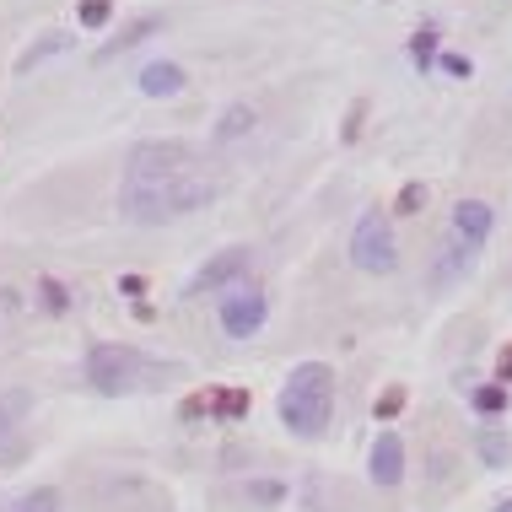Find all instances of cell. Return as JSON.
<instances>
[{
  "label": "cell",
  "mask_w": 512,
  "mask_h": 512,
  "mask_svg": "<svg viewBox=\"0 0 512 512\" xmlns=\"http://www.w3.org/2000/svg\"><path fill=\"white\" fill-rule=\"evenodd\" d=\"M6 512H60V491H54V486H33L27 496H17Z\"/></svg>",
  "instance_id": "cell-22"
},
{
  "label": "cell",
  "mask_w": 512,
  "mask_h": 512,
  "mask_svg": "<svg viewBox=\"0 0 512 512\" xmlns=\"http://www.w3.org/2000/svg\"><path fill=\"white\" fill-rule=\"evenodd\" d=\"M27 410H33V394H27V389L0 394V437H6V432H17V421H22Z\"/></svg>",
  "instance_id": "cell-20"
},
{
  "label": "cell",
  "mask_w": 512,
  "mask_h": 512,
  "mask_svg": "<svg viewBox=\"0 0 512 512\" xmlns=\"http://www.w3.org/2000/svg\"><path fill=\"white\" fill-rule=\"evenodd\" d=\"M351 265L362 275H394L399 270V238L383 211H362L351 227Z\"/></svg>",
  "instance_id": "cell-4"
},
{
  "label": "cell",
  "mask_w": 512,
  "mask_h": 512,
  "mask_svg": "<svg viewBox=\"0 0 512 512\" xmlns=\"http://www.w3.org/2000/svg\"><path fill=\"white\" fill-rule=\"evenodd\" d=\"M275 415L292 437H324L329 421H335V367L329 362H297L281 383V399H275Z\"/></svg>",
  "instance_id": "cell-2"
},
{
  "label": "cell",
  "mask_w": 512,
  "mask_h": 512,
  "mask_svg": "<svg viewBox=\"0 0 512 512\" xmlns=\"http://www.w3.org/2000/svg\"><path fill=\"white\" fill-rule=\"evenodd\" d=\"M151 33H162V17H135L124 33H114L108 44L98 49V60H114V54H124V49H135V44H146Z\"/></svg>",
  "instance_id": "cell-14"
},
{
  "label": "cell",
  "mask_w": 512,
  "mask_h": 512,
  "mask_svg": "<svg viewBox=\"0 0 512 512\" xmlns=\"http://www.w3.org/2000/svg\"><path fill=\"white\" fill-rule=\"evenodd\" d=\"M248 265H254V254H248V248H221V254H211L195 270L189 292H221V286H232V281H248Z\"/></svg>",
  "instance_id": "cell-8"
},
{
  "label": "cell",
  "mask_w": 512,
  "mask_h": 512,
  "mask_svg": "<svg viewBox=\"0 0 512 512\" xmlns=\"http://www.w3.org/2000/svg\"><path fill=\"white\" fill-rule=\"evenodd\" d=\"M475 453H480L491 469H507V464H512V437H507L496 421H486V426L475 432Z\"/></svg>",
  "instance_id": "cell-13"
},
{
  "label": "cell",
  "mask_w": 512,
  "mask_h": 512,
  "mask_svg": "<svg viewBox=\"0 0 512 512\" xmlns=\"http://www.w3.org/2000/svg\"><path fill=\"white\" fill-rule=\"evenodd\" d=\"M286 496V486H275V480H254V486H248V502H259V507H275Z\"/></svg>",
  "instance_id": "cell-26"
},
{
  "label": "cell",
  "mask_w": 512,
  "mask_h": 512,
  "mask_svg": "<svg viewBox=\"0 0 512 512\" xmlns=\"http://www.w3.org/2000/svg\"><path fill=\"white\" fill-rule=\"evenodd\" d=\"M178 415H184V421H200V415H211V389H205V394H189L184 405H178Z\"/></svg>",
  "instance_id": "cell-27"
},
{
  "label": "cell",
  "mask_w": 512,
  "mask_h": 512,
  "mask_svg": "<svg viewBox=\"0 0 512 512\" xmlns=\"http://www.w3.org/2000/svg\"><path fill=\"white\" fill-rule=\"evenodd\" d=\"M38 308H44L49 318H65V313H71V292H65V281L38 275Z\"/></svg>",
  "instance_id": "cell-18"
},
{
  "label": "cell",
  "mask_w": 512,
  "mask_h": 512,
  "mask_svg": "<svg viewBox=\"0 0 512 512\" xmlns=\"http://www.w3.org/2000/svg\"><path fill=\"white\" fill-rule=\"evenodd\" d=\"M491 512H512V496H502V502H496Z\"/></svg>",
  "instance_id": "cell-31"
},
{
  "label": "cell",
  "mask_w": 512,
  "mask_h": 512,
  "mask_svg": "<svg viewBox=\"0 0 512 512\" xmlns=\"http://www.w3.org/2000/svg\"><path fill=\"white\" fill-rule=\"evenodd\" d=\"M362 119H367V103L356 98V103H351V114L340 119V141H345V146H351V141H362Z\"/></svg>",
  "instance_id": "cell-25"
},
{
  "label": "cell",
  "mask_w": 512,
  "mask_h": 512,
  "mask_svg": "<svg viewBox=\"0 0 512 512\" xmlns=\"http://www.w3.org/2000/svg\"><path fill=\"white\" fill-rule=\"evenodd\" d=\"M491 227H496V211H491L486 200H459V205H453V238H459V243L486 248Z\"/></svg>",
  "instance_id": "cell-10"
},
{
  "label": "cell",
  "mask_w": 512,
  "mask_h": 512,
  "mask_svg": "<svg viewBox=\"0 0 512 512\" xmlns=\"http://www.w3.org/2000/svg\"><path fill=\"white\" fill-rule=\"evenodd\" d=\"M475 254H480V248H469V243H459V238H448V243H442V254H437L432 286H453L469 265H475Z\"/></svg>",
  "instance_id": "cell-12"
},
{
  "label": "cell",
  "mask_w": 512,
  "mask_h": 512,
  "mask_svg": "<svg viewBox=\"0 0 512 512\" xmlns=\"http://www.w3.org/2000/svg\"><path fill=\"white\" fill-rule=\"evenodd\" d=\"M496 383H512V345L496 351Z\"/></svg>",
  "instance_id": "cell-30"
},
{
  "label": "cell",
  "mask_w": 512,
  "mask_h": 512,
  "mask_svg": "<svg viewBox=\"0 0 512 512\" xmlns=\"http://www.w3.org/2000/svg\"><path fill=\"white\" fill-rule=\"evenodd\" d=\"M437 60H442V71H448L453 81H464V76H475V65H469V60H464V54H437Z\"/></svg>",
  "instance_id": "cell-28"
},
{
  "label": "cell",
  "mask_w": 512,
  "mask_h": 512,
  "mask_svg": "<svg viewBox=\"0 0 512 512\" xmlns=\"http://www.w3.org/2000/svg\"><path fill=\"white\" fill-rule=\"evenodd\" d=\"M367 480L372 486H383V491H394L399 480H405V437L394 432H378L372 437V453H367Z\"/></svg>",
  "instance_id": "cell-7"
},
{
  "label": "cell",
  "mask_w": 512,
  "mask_h": 512,
  "mask_svg": "<svg viewBox=\"0 0 512 512\" xmlns=\"http://www.w3.org/2000/svg\"><path fill=\"white\" fill-rule=\"evenodd\" d=\"M65 49H71V33H44V38H38V44H33V49H27L22 60H17V76H33L38 65L54 60V54H65Z\"/></svg>",
  "instance_id": "cell-15"
},
{
  "label": "cell",
  "mask_w": 512,
  "mask_h": 512,
  "mask_svg": "<svg viewBox=\"0 0 512 512\" xmlns=\"http://www.w3.org/2000/svg\"><path fill=\"white\" fill-rule=\"evenodd\" d=\"M437 44H442L437 27H415V33H410V60H415V71H432V60L442 54Z\"/></svg>",
  "instance_id": "cell-19"
},
{
  "label": "cell",
  "mask_w": 512,
  "mask_h": 512,
  "mask_svg": "<svg viewBox=\"0 0 512 512\" xmlns=\"http://www.w3.org/2000/svg\"><path fill=\"white\" fill-rule=\"evenodd\" d=\"M119 292L130 297V302H141L146 297V275H119Z\"/></svg>",
  "instance_id": "cell-29"
},
{
  "label": "cell",
  "mask_w": 512,
  "mask_h": 512,
  "mask_svg": "<svg viewBox=\"0 0 512 512\" xmlns=\"http://www.w3.org/2000/svg\"><path fill=\"white\" fill-rule=\"evenodd\" d=\"M221 189L227 184H221L216 173H205L200 162L157 173V178H124L119 184V216L141 221V227H162V221L195 216V211H205V205H216Z\"/></svg>",
  "instance_id": "cell-1"
},
{
  "label": "cell",
  "mask_w": 512,
  "mask_h": 512,
  "mask_svg": "<svg viewBox=\"0 0 512 512\" xmlns=\"http://www.w3.org/2000/svg\"><path fill=\"white\" fill-rule=\"evenodd\" d=\"M248 130H259L254 103H232V108H221V119L211 124V146H238Z\"/></svg>",
  "instance_id": "cell-11"
},
{
  "label": "cell",
  "mask_w": 512,
  "mask_h": 512,
  "mask_svg": "<svg viewBox=\"0 0 512 512\" xmlns=\"http://www.w3.org/2000/svg\"><path fill=\"white\" fill-rule=\"evenodd\" d=\"M178 378V367H162L151 362L146 351H135V345H119V340H98L87 345V383L108 399L119 394H135V389H151V383H168Z\"/></svg>",
  "instance_id": "cell-3"
},
{
  "label": "cell",
  "mask_w": 512,
  "mask_h": 512,
  "mask_svg": "<svg viewBox=\"0 0 512 512\" xmlns=\"http://www.w3.org/2000/svg\"><path fill=\"white\" fill-rule=\"evenodd\" d=\"M189 162H200V151L184 146V141H141V146H130L124 178H157V173L189 168Z\"/></svg>",
  "instance_id": "cell-6"
},
{
  "label": "cell",
  "mask_w": 512,
  "mask_h": 512,
  "mask_svg": "<svg viewBox=\"0 0 512 512\" xmlns=\"http://www.w3.org/2000/svg\"><path fill=\"white\" fill-rule=\"evenodd\" d=\"M248 405H254V399H248V389H238V383L211 389V415H216V421H243Z\"/></svg>",
  "instance_id": "cell-16"
},
{
  "label": "cell",
  "mask_w": 512,
  "mask_h": 512,
  "mask_svg": "<svg viewBox=\"0 0 512 512\" xmlns=\"http://www.w3.org/2000/svg\"><path fill=\"white\" fill-rule=\"evenodd\" d=\"M216 318H221V329H227L232 340H254L259 329H265V318H270V302L254 281H232V286L216 292Z\"/></svg>",
  "instance_id": "cell-5"
},
{
  "label": "cell",
  "mask_w": 512,
  "mask_h": 512,
  "mask_svg": "<svg viewBox=\"0 0 512 512\" xmlns=\"http://www.w3.org/2000/svg\"><path fill=\"white\" fill-rule=\"evenodd\" d=\"M135 87H141V98H151V103H168V98H178V92L189 87V76H184L178 60H151V65H141Z\"/></svg>",
  "instance_id": "cell-9"
},
{
  "label": "cell",
  "mask_w": 512,
  "mask_h": 512,
  "mask_svg": "<svg viewBox=\"0 0 512 512\" xmlns=\"http://www.w3.org/2000/svg\"><path fill=\"white\" fill-rule=\"evenodd\" d=\"M421 205H426V184L415 178V184H405V189L394 195V211H389V216H421Z\"/></svg>",
  "instance_id": "cell-23"
},
{
  "label": "cell",
  "mask_w": 512,
  "mask_h": 512,
  "mask_svg": "<svg viewBox=\"0 0 512 512\" xmlns=\"http://www.w3.org/2000/svg\"><path fill=\"white\" fill-rule=\"evenodd\" d=\"M108 17H114V0H81V6H76L81 27H108Z\"/></svg>",
  "instance_id": "cell-24"
},
{
  "label": "cell",
  "mask_w": 512,
  "mask_h": 512,
  "mask_svg": "<svg viewBox=\"0 0 512 512\" xmlns=\"http://www.w3.org/2000/svg\"><path fill=\"white\" fill-rule=\"evenodd\" d=\"M405 405H410V389L405 383H389L378 399H372V421H383V426H394L399 415H405Z\"/></svg>",
  "instance_id": "cell-17"
},
{
  "label": "cell",
  "mask_w": 512,
  "mask_h": 512,
  "mask_svg": "<svg viewBox=\"0 0 512 512\" xmlns=\"http://www.w3.org/2000/svg\"><path fill=\"white\" fill-rule=\"evenodd\" d=\"M469 405H475L480 415H502L512 405V389H507V383H480V389L469 394Z\"/></svg>",
  "instance_id": "cell-21"
}]
</instances>
